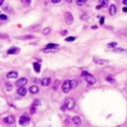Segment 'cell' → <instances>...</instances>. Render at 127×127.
Wrapping results in <instances>:
<instances>
[{
	"mask_svg": "<svg viewBox=\"0 0 127 127\" xmlns=\"http://www.w3.org/2000/svg\"><path fill=\"white\" fill-rule=\"evenodd\" d=\"M81 75L86 81V82L90 85H93L96 82V79L95 77L92 75L90 73L87 71H83Z\"/></svg>",
	"mask_w": 127,
	"mask_h": 127,
	"instance_id": "cell-1",
	"label": "cell"
},
{
	"mask_svg": "<svg viewBox=\"0 0 127 127\" xmlns=\"http://www.w3.org/2000/svg\"><path fill=\"white\" fill-rule=\"evenodd\" d=\"M65 105L66 108L70 110H72L75 107V102L73 99L71 98H68L65 101Z\"/></svg>",
	"mask_w": 127,
	"mask_h": 127,
	"instance_id": "cell-2",
	"label": "cell"
},
{
	"mask_svg": "<svg viewBox=\"0 0 127 127\" xmlns=\"http://www.w3.org/2000/svg\"><path fill=\"white\" fill-rule=\"evenodd\" d=\"M62 89L63 92L65 93H67L70 91L71 89H72L70 83V80H66L64 81L62 85Z\"/></svg>",
	"mask_w": 127,
	"mask_h": 127,
	"instance_id": "cell-3",
	"label": "cell"
},
{
	"mask_svg": "<svg viewBox=\"0 0 127 127\" xmlns=\"http://www.w3.org/2000/svg\"><path fill=\"white\" fill-rule=\"evenodd\" d=\"M27 82L28 80L25 77H21L17 80L16 82V85L19 88L23 87L26 85Z\"/></svg>",
	"mask_w": 127,
	"mask_h": 127,
	"instance_id": "cell-4",
	"label": "cell"
},
{
	"mask_svg": "<svg viewBox=\"0 0 127 127\" xmlns=\"http://www.w3.org/2000/svg\"><path fill=\"white\" fill-rule=\"evenodd\" d=\"M65 21L67 24L70 25L73 23V18L72 14L70 12H66L65 14Z\"/></svg>",
	"mask_w": 127,
	"mask_h": 127,
	"instance_id": "cell-5",
	"label": "cell"
},
{
	"mask_svg": "<svg viewBox=\"0 0 127 127\" xmlns=\"http://www.w3.org/2000/svg\"><path fill=\"white\" fill-rule=\"evenodd\" d=\"M30 121V118L26 116H22L19 120V124L21 126L27 125Z\"/></svg>",
	"mask_w": 127,
	"mask_h": 127,
	"instance_id": "cell-6",
	"label": "cell"
},
{
	"mask_svg": "<svg viewBox=\"0 0 127 127\" xmlns=\"http://www.w3.org/2000/svg\"><path fill=\"white\" fill-rule=\"evenodd\" d=\"M93 61L95 64L100 65H106L108 64L109 63V62L108 61L104 59H102L99 58H97V57L93 58Z\"/></svg>",
	"mask_w": 127,
	"mask_h": 127,
	"instance_id": "cell-7",
	"label": "cell"
},
{
	"mask_svg": "<svg viewBox=\"0 0 127 127\" xmlns=\"http://www.w3.org/2000/svg\"><path fill=\"white\" fill-rule=\"evenodd\" d=\"M3 121L6 124L11 125L13 124L15 122V119L13 116H9L4 118Z\"/></svg>",
	"mask_w": 127,
	"mask_h": 127,
	"instance_id": "cell-8",
	"label": "cell"
},
{
	"mask_svg": "<svg viewBox=\"0 0 127 127\" xmlns=\"http://www.w3.org/2000/svg\"><path fill=\"white\" fill-rule=\"evenodd\" d=\"M18 76V73L15 71H12L7 74V77L9 79L17 78Z\"/></svg>",
	"mask_w": 127,
	"mask_h": 127,
	"instance_id": "cell-9",
	"label": "cell"
},
{
	"mask_svg": "<svg viewBox=\"0 0 127 127\" xmlns=\"http://www.w3.org/2000/svg\"><path fill=\"white\" fill-rule=\"evenodd\" d=\"M17 93L21 96H24L27 93V90L24 87L19 88L17 91Z\"/></svg>",
	"mask_w": 127,
	"mask_h": 127,
	"instance_id": "cell-10",
	"label": "cell"
},
{
	"mask_svg": "<svg viewBox=\"0 0 127 127\" xmlns=\"http://www.w3.org/2000/svg\"><path fill=\"white\" fill-rule=\"evenodd\" d=\"M51 82V78L49 77L44 78L41 80V85L43 87H47Z\"/></svg>",
	"mask_w": 127,
	"mask_h": 127,
	"instance_id": "cell-11",
	"label": "cell"
},
{
	"mask_svg": "<svg viewBox=\"0 0 127 127\" xmlns=\"http://www.w3.org/2000/svg\"><path fill=\"white\" fill-rule=\"evenodd\" d=\"M29 91L31 93L36 94L39 91V88L37 86L35 85H33L29 88Z\"/></svg>",
	"mask_w": 127,
	"mask_h": 127,
	"instance_id": "cell-12",
	"label": "cell"
},
{
	"mask_svg": "<svg viewBox=\"0 0 127 127\" xmlns=\"http://www.w3.org/2000/svg\"><path fill=\"white\" fill-rule=\"evenodd\" d=\"M117 12V9L114 5H111L109 8V13L111 16L115 15Z\"/></svg>",
	"mask_w": 127,
	"mask_h": 127,
	"instance_id": "cell-13",
	"label": "cell"
},
{
	"mask_svg": "<svg viewBox=\"0 0 127 127\" xmlns=\"http://www.w3.org/2000/svg\"><path fill=\"white\" fill-rule=\"evenodd\" d=\"M72 120H73V123L76 125H79L82 123V121H81V120L80 118L78 116H74L72 118Z\"/></svg>",
	"mask_w": 127,
	"mask_h": 127,
	"instance_id": "cell-14",
	"label": "cell"
},
{
	"mask_svg": "<svg viewBox=\"0 0 127 127\" xmlns=\"http://www.w3.org/2000/svg\"><path fill=\"white\" fill-rule=\"evenodd\" d=\"M109 3L108 0H99V4L100 7L106 8L108 7Z\"/></svg>",
	"mask_w": 127,
	"mask_h": 127,
	"instance_id": "cell-15",
	"label": "cell"
},
{
	"mask_svg": "<svg viewBox=\"0 0 127 127\" xmlns=\"http://www.w3.org/2000/svg\"><path fill=\"white\" fill-rule=\"evenodd\" d=\"M58 48L57 47L54 48H48L46 47L44 49H43V52L44 53H50V52H55L58 51Z\"/></svg>",
	"mask_w": 127,
	"mask_h": 127,
	"instance_id": "cell-16",
	"label": "cell"
},
{
	"mask_svg": "<svg viewBox=\"0 0 127 127\" xmlns=\"http://www.w3.org/2000/svg\"><path fill=\"white\" fill-rule=\"evenodd\" d=\"M33 66L34 71L37 72V73H39L40 72V69H41V66L37 62H34L33 64Z\"/></svg>",
	"mask_w": 127,
	"mask_h": 127,
	"instance_id": "cell-17",
	"label": "cell"
},
{
	"mask_svg": "<svg viewBox=\"0 0 127 127\" xmlns=\"http://www.w3.org/2000/svg\"><path fill=\"white\" fill-rule=\"evenodd\" d=\"M113 51L116 53H127V50L121 48H118L114 49Z\"/></svg>",
	"mask_w": 127,
	"mask_h": 127,
	"instance_id": "cell-18",
	"label": "cell"
},
{
	"mask_svg": "<svg viewBox=\"0 0 127 127\" xmlns=\"http://www.w3.org/2000/svg\"><path fill=\"white\" fill-rule=\"evenodd\" d=\"M70 83H71V88H72V89H73L77 87V84H78V82L75 79H73V80H70Z\"/></svg>",
	"mask_w": 127,
	"mask_h": 127,
	"instance_id": "cell-19",
	"label": "cell"
},
{
	"mask_svg": "<svg viewBox=\"0 0 127 127\" xmlns=\"http://www.w3.org/2000/svg\"><path fill=\"white\" fill-rule=\"evenodd\" d=\"M18 50V48L15 47H13L11 48L8 51V53L9 54H15L16 53Z\"/></svg>",
	"mask_w": 127,
	"mask_h": 127,
	"instance_id": "cell-20",
	"label": "cell"
},
{
	"mask_svg": "<svg viewBox=\"0 0 127 127\" xmlns=\"http://www.w3.org/2000/svg\"><path fill=\"white\" fill-rule=\"evenodd\" d=\"M87 2V0H76V3L79 6H82L85 4Z\"/></svg>",
	"mask_w": 127,
	"mask_h": 127,
	"instance_id": "cell-21",
	"label": "cell"
},
{
	"mask_svg": "<svg viewBox=\"0 0 127 127\" xmlns=\"http://www.w3.org/2000/svg\"><path fill=\"white\" fill-rule=\"evenodd\" d=\"M51 30V29L50 27H46L43 29V31H42V33L45 35H47L50 33Z\"/></svg>",
	"mask_w": 127,
	"mask_h": 127,
	"instance_id": "cell-22",
	"label": "cell"
},
{
	"mask_svg": "<svg viewBox=\"0 0 127 127\" xmlns=\"http://www.w3.org/2000/svg\"><path fill=\"white\" fill-rule=\"evenodd\" d=\"M117 45V43L116 42H112V43H110L107 44V47L109 48H113L115 47Z\"/></svg>",
	"mask_w": 127,
	"mask_h": 127,
	"instance_id": "cell-23",
	"label": "cell"
},
{
	"mask_svg": "<svg viewBox=\"0 0 127 127\" xmlns=\"http://www.w3.org/2000/svg\"><path fill=\"white\" fill-rule=\"evenodd\" d=\"M33 105L36 106V107L41 105V102L38 99H35L33 102Z\"/></svg>",
	"mask_w": 127,
	"mask_h": 127,
	"instance_id": "cell-24",
	"label": "cell"
},
{
	"mask_svg": "<svg viewBox=\"0 0 127 127\" xmlns=\"http://www.w3.org/2000/svg\"><path fill=\"white\" fill-rule=\"evenodd\" d=\"M59 46V45L54 44V43H49L46 45V47L48 48H54V47H57Z\"/></svg>",
	"mask_w": 127,
	"mask_h": 127,
	"instance_id": "cell-25",
	"label": "cell"
},
{
	"mask_svg": "<svg viewBox=\"0 0 127 127\" xmlns=\"http://www.w3.org/2000/svg\"><path fill=\"white\" fill-rule=\"evenodd\" d=\"M36 106L32 104V105L31 107V109H30V113L31 114H33L34 113H35L36 112Z\"/></svg>",
	"mask_w": 127,
	"mask_h": 127,
	"instance_id": "cell-26",
	"label": "cell"
},
{
	"mask_svg": "<svg viewBox=\"0 0 127 127\" xmlns=\"http://www.w3.org/2000/svg\"><path fill=\"white\" fill-rule=\"evenodd\" d=\"M75 39V38L74 37H73V36H70V37H68V38H66V39H65V40H66V41H68V42H72V41H74Z\"/></svg>",
	"mask_w": 127,
	"mask_h": 127,
	"instance_id": "cell-27",
	"label": "cell"
},
{
	"mask_svg": "<svg viewBox=\"0 0 127 127\" xmlns=\"http://www.w3.org/2000/svg\"><path fill=\"white\" fill-rule=\"evenodd\" d=\"M120 33L124 35H127V28L121 29L120 31Z\"/></svg>",
	"mask_w": 127,
	"mask_h": 127,
	"instance_id": "cell-28",
	"label": "cell"
},
{
	"mask_svg": "<svg viewBox=\"0 0 127 127\" xmlns=\"http://www.w3.org/2000/svg\"><path fill=\"white\" fill-rule=\"evenodd\" d=\"M89 18V17L88 16V15H87L86 14H83L81 16L80 19L82 20H87V19H88Z\"/></svg>",
	"mask_w": 127,
	"mask_h": 127,
	"instance_id": "cell-29",
	"label": "cell"
},
{
	"mask_svg": "<svg viewBox=\"0 0 127 127\" xmlns=\"http://www.w3.org/2000/svg\"><path fill=\"white\" fill-rule=\"evenodd\" d=\"M0 18H1V19L2 20H6L8 18L6 15L4 14H2L1 15V16H0Z\"/></svg>",
	"mask_w": 127,
	"mask_h": 127,
	"instance_id": "cell-30",
	"label": "cell"
},
{
	"mask_svg": "<svg viewBox=\"0 0 127 127\" xmlns=\"http://www.w3.org/2000/svg\"><path fill=\"white\" fill-rule=\"evenodd\" d=\"M67 33H68V31H67V30H62V31L60 32V34H61V35H62V36L66 35Z\"/></svg>",
	"mask_w": 127,
	"mask_h": 127,
	"instance_id": "cell-31",
	"label": "cell"
},
{
	"mask_svg": "<svg viewBox=\"0 0 127 127\" xmlns=\"http://www.w3.org/2000/svg\"><path fill=\"white\" fill-rule=\"evenodd\" d=\"M99 22H100V23L101 25L103 24V23H104V17H101V18L100 19Z\"/></svg>",
	"mask_w": 127,
	"mask_h": 127,
	"instance_id": "cell-32",
	"label": "cell"
},
{
	"mask_svg": "<svg viewBox=\"0 0 127 127\" xmlns=\"http://www.w3.org/2000/svg\"><path fill=\"white\" fill-rule=\"evenodd\" d=\"M61 1V0H52V2L53 3H58Z\"/></svg>",
	"mask_w": 127,
	"mask_h": 127,
	"instance_id": "cell-33",
	"label": "cell"
},
{
	"mask_svg": "<svg viewBox=\"0 0 127 127\" xmlns=\"http://www.w3.org/2000/svg\"><path fill=\"white\" fill-rule=\"evenodd\" d=\"M107 80H108L109 81H110V82H111V81L112 80H113V79L111 77H110V76H108L107 78Z\"/></svg>",
	"mask_w": 127,
	"mask_h": 127,
	"instance_id": "cell-34",
	"label": "cell"
},
{
	"mask_svg": "<svg viewBox=\"0 0 127 127\" xmlns=\"http://www.w3.org/2000/svg\"><path fill=\"white\" fill-rule=\"evenodd\" d=\"M123 11L124 12H125V13L127 12V7H124V8H123Z\"/></svg>",
	"mask_w": 127,
	"mask_h": 127,
	"instance_id": "cell-35",
	"label": "cell"
},
{
	"mask_svg": "<svg viewBox=\"0 0 127 127\" xmlns=\"http://www.w3.org/2000/svg\"><path fill=\"white\" fill-rule=\"evenodd\" d=\"M123 3L124 5L127 6V0H123Z\"/></svg>",
	"mask_w": 127,
	"mask_h": 127,
	"instance_id": "cell-36",
	"label": "cell"
},
{
	"mask_svg": "<svg viewBox=\"0 0 127 127\" xmlns=\"http://www.w3.org/2000/svg\"><path fill=\"white\" fill-rule=\"evenodd\" d=\"M5 0H0V6H2L4 3Z\"/></svg>",
	"mask_w": 127,
	"mask_h": 127,
	"instance_id": "cell-37",
	"label": "cell"
},
{
	"mask_svg": "<svg viewBox=\"0 0 127 127\" xmlns=\"http://www.w3.org/2000/svg\"><path fill=\"white\" fill-rule=\"evenodd\" d=\"M66 1L67 2V3L70 4L72 2V0H66Z\"/></svg>",
	"mask_w": 127,
	"mask_h": 127,
	"instance_id": "cell-38",
	"label": "cell"
}]
</instances>
